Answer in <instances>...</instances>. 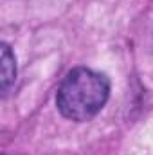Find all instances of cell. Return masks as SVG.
<instances>
[{
    "instance_id": "obj_1",
    "label": "cell",
    "mask_w": 153,
    "mask_h": 155,
    "mask_svg": "<svg viewBox=\"0 0 153 155\" xmlns=\"http://www.w3.org/2000/svg\"><path fill=\"white\" fill-rule=\"evenodd\" d=\"M108 96L110 83L105 74L77 67L63 78L56 94V105L63 117L83 123L103 110Z\"/></svg>"
},
{
    "instance_id": "obj_2",
    "label": "cell",
    "mask_w": 153,
    "mask_h": 155,
    "mask_svg": "<svg viewBox=\"0 0 153 155\" xmlns=\"http://www.w3.org/2000/svg\"><path fill=\"white\" fill-rule=\"evenodd\" d=\"M16 79V60L7 43H2V94L7 96Z\"/></svg>"
}]
</instances>
